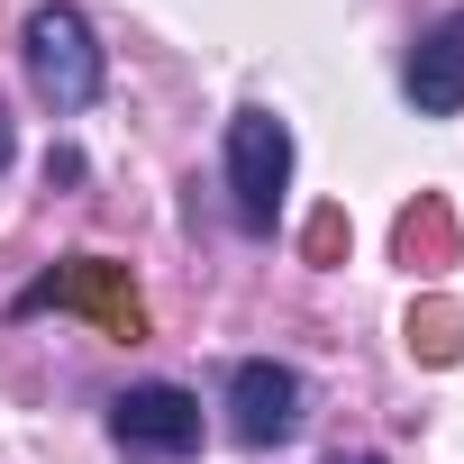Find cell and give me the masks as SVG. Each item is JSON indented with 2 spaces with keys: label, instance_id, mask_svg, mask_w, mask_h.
<instances>
[{
  "label": "cell",
  "instance_id": "cell-6",
  "mask_svg": "<svg viewBox=\"0 0 464 464\" xmlns=\"http://www.w3.org/2000/svg\"><path fill=\"white\" fill-rule=\"evenodd\" d=\"M401 92H410V110H419V119H464V10H446V19L410 46Z\"/></svg>",
  "mask_w": 464,
  "mask_h": 464
},
{
  "label": "cell",
  "instance_id": "cell-4",
  "mask_svg": "<svg viewBox=\"0 0 464 464\" xmlns=\"http://www.w3.org/2000/svg\"><path fill=\"white\" fill-rule=\"evenodd\" d=\"M110 446L128 464H191L200 455V401L182 382H128L110 401Z\"/></svg>",
  "mask_w": 464,
  "mask_h": 464
},
{
  "label": "cell",
  "instance_id": "cell-1",
  "mask_svg": "<svg viewBox=\"0 0 464 464\" xmlns=\"http://www.w3.org/2000/svg\"><path fill=\"white\" fill-rule=\"evenodd\" d=\"M37 310H82L101 337H119V346H137L146 337V301H137V274L119 265V256H64L55 274H37L19 301H10V319H37Z\"/></svg>",
  "mask_w": 464,
  "mask_h": 464
},
{
  "label": "cell",
  "instance_id": "cell-2",
  "mask_svg": "<svg viewBox=\"0 0 464 464\" xmlns=\"http://www.w3.org/2000/svg\"><path fill=\"white\" fill-rule=\"evenodd\" d=\"M19 46H28V82H37V101H46L55 119H73V110L101 101V46H92V19H82V10H64V0L28 10Z\"/></svg>",
  "mask_w": 464,
  "mask_h": 464
},
{
  "label": "cell",
  "instance_id": "cell-8",
  "mask_svg": "<svg viewBox=\"0 0 464 464\" xmlns=\"http://www.w3.org/2000/svg\"><path fill=\"white\" fill-rule=\"evenodd\" d=\"M410 355L419 364H455L464 355V310L455 301H419L410 310Z\"/></svg>",
  "mask_w": 464,
  "mask_h": 464
},
{
  "label": "cell",
  "instance_id": "cell-3",
  "mask_svg": "<svg viewBox=\"0 0 464 464\" xmlns=\"http://www.w3.org/2000/svg\"><path fill=\"white\" fill-rule=\"evenodd\" d=\"M283 191H292V128L274 110H237L227 119V200H237L246 237H274Z\"/></svg>",
  "mask_w": 464,
  "mask_h": 464
},
{
  "label": "cell",
  "instance_id": "cell-10",
  "mask_svg": "<svg viewBox=\"0 0 464 464\" xmlns=\"http://www.w3.org/2000/svg\"><path fill=\"white\" fill-rule=\"evenodd\" d=\"M10 146H19V137H10V101H0V173H10Z\"/></svg>",
  "mask_w": 464,
  "mask_h": 464
},
{
  "label": "cell",
  "instance_id": "cell-11",
  "mask_svg": "<svg viewBox=\"0 0 464 464\" xmlns=\"http://www.w3.org/2000/svg\"><path fill=\"white\" fill-rule=\"evenodd\" d=\"M328 464H382V455H328Z\"/></svg>",
  "mask_w": 464,
  "mask_h": 464
},
{
  "label": "cell",
  "instance_id": "cell-5",
  "mask_svg": "<svg viewBox=\"0 0 464 464\" xmlns=\"http://www.w3.org/2000/svg\"><path fill=\"white\" fill-rule=\"evenodd\" d=\"M301 419H310V382L292 373V364H274V355H246L237 373H227V437L237 446H292L301 437Z\"/></svg>",
  "mask_w": 464,
  "mask_h": 464
},
{
  "label": "cell",
  "instance_id": "cell-9",
  "mask_svg": "<svg viewBox=\"0 0 464 464\" xmlns=\"http://www.w3.org/2000/svg\"><path fill=\"white\" fill-rule=\"evenodd\" d=\"M346 237H355L346 209H319V218L301 227V256H310V265H346Z\"/></svg>",
  "mask_w": 464,
  "mask_h": 464
},
{
  "label": "cell",
  "instance_id": "cell-7",
  "mask_svg": "<svg viewBox=\"0 0 464 464\" xmlns=\"http://www.w3.org/2000/svg\"><path fill=\"white\" fill-rule=\"evenodd\" d=\"M455 246H464V237H455V209H446L437 191H419V200L392 218V256H401L419 283H437V274L455 265Z\"/></svg>",
  "mask_w": 464,
  "mask_h": 464
}]
</instances>
